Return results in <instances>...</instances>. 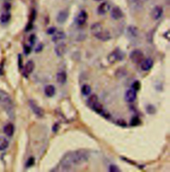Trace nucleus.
<instances>
[{
	"instance_id": "nucleus-1",
	"label": "nucleus",
	"mask_w": 170,
	"mask_h": 172,
	"mask_svg": "<svg viewBox=\"0 0 170 172\" xmlns=\"http://www.w3.org/2000/svg\"><path fill=\"white\" fill-rule=\"evenodd\" d=\"M70 153L73 165H80L88 162L90 157L89 151L85 149H77Z\"/></svg>"
},
{
	"instance_id": "nucleus-2",
	"label": "nucleus",
	"mask_w": 170,
	"mask_h": 172,
	"mask_svg": "<svg viewBox=\"0 0 170 172\" xmlns=\"http://www.w3.org/2000/svg\"><path fill=\"white\" fill-rule=\"evenodd\" d=\"M0 104L4 105L7 113H12L13 105L9 96L5 91L0 90Z\"/></svg>"
},
{
	"instance_id": "nucleus-3",
	"label": "nucleus",
	"mask_w": 170,
	"mask_h": 172,
	"mask_svg": "<svg viewBox=\"0 0 170 172\" xmlns=\"http://www.w3.org/2000/svg\"><path fill=\"white\" fill-rule=\"evenodd\" d=\"M124 57L125 55L124 52L120 50L119 48H116L108 55L107 60H108L109 63L114 64V63L117 62H120V61L124 60Z\"/></svg>"
},
{
	"instance_id": "nucleus-4",
	"label": "nucleus",
	"mask_w": 170,
	"mask_h": 172,
	"mask_svg": "<svg viewBox=\"0 0 170 172\" xmlns=\"http://www.w3.org/2000/svg\"><path fill=\"white\" fill-rule=\"evenodd\" d=\"M73 165L72 160L70 158V153L68 152L62 157L61 162H60V166H61L62 170L64 171H68L70 170Z\"/></svg>"
},
{
	"instance_id": "nucleus-5",
	"label": "nucleus",
	"mask_w": 170,
	"mask_h": 172,
	"mask_svg": "<svg viewBox=\"0 0 170 172\" xmlns=\"http://www.w3.org/2000/svg\"><path fill=\"white\" fill-rule=\"evenodd\" d=\"M130 59L136 64H139L144 60V54L139 49H134L130 54Z\"/></svg>"
},
{
	"instance_id": "nucleus-6",
	"label": "nucleus",
	"mask_w": 170,
	"mask_h": 172,
	"mask_svg": "<svg viewBox=\"0 0 170 172\" xmlns=\"http://www.w3.org/2000/svg\"><path fill=\"white\" fill-rule=\"evenodd\" d=\"M29 105L31 110H32V112H33L34 114L36 115L37 118H41L43 117L44 114H45L44 110L34 100L30 99L29 101Z\"/></svg>"
},
{
	"instance_id": "nucleus-7",
	"label": "nucleus",
	"mask_w": 170,
	"mask_h": 172,
	"mask_svg": "<svg viewBox=\"0 0 170 172\" xmlns=\"http://www.w3.org/2000/svg\"><path fill=\"white\" fill-rule=\"evenodd\" d=\"M137 98V91H135L132 88L128 89L126 90L124 95L125 101L128 103H133L136 101Z\"/></svg>"
},
{
	"instance_id": "nucleus-8",
	"label": "nucleus",
	"mask_w": 170,
	"mask_h": 172,
	"mask_svg": "<svg viewBox=\"0 0 170 172\" xmlns=\"http://www.w3.org/2000/svg\"><path fill=\"white\" fill-rule=\"evenodd\" d=\"M104 29H105L103 28L102 25L100 23H95L92 24L91 27H90V32L96 38H97L98 36L103 32Z\"/></svg>"
},
{
	"instance_id": "nucleus-9",
	"label": "nucleus",
	"mask_w": 170,
	"mask_h": 172,
	"mask_svg": "<svg viewBox=\"0 0 170 172\" xmlns=\"http://www.w3.org/2000/svg\"><path fill=\"white\" fill-rule=\"evenodd\" d=\"M153 66V61L151 58H147L146 60H144L143 62L141 63L140 68L142 71H148Z\"/></svg>"
},
{
	"instance_id": "nucleus-10",
	"label": "nucleus",
	"mask_w": 170,
	"mask_h": 172,
	"mask_svg": "<svg viewBox=\"0 0 170 172\" xmlns=\"http://www.w3.org/2000/svg\"><path fill=\"white\" fill-rule=\"evenodd\" d=\"M67 51V45L65 43H59L54 48V52L58 57H62Z\"/></svg>"
},
{
	"instance_id": "nucleus-11",
	"label": "nucleus",
	"mask_w": 170,
	"mask_h": 172,
	"mask_svg": "<svg viewBox=\"0 0 170 172\" xmlns=\"http://www.w3.org/2000/svg\"><path fill=\"white\" fill-rule=\"evenodd\" d=\"M163 14V8L160 5H157L153 8L151 13L152 18L154 20H158V19L161 18V16Z\"/></svg>"
},
{
	"instance_id": "nucleus-12",
	"label": "nucleus",
	"mask_w": 170,
	"mask_h": 172,
	"mask_svg": "<svg viewBox=\"0 0 170 172\" xmlns=\"http://www.w3.org/2000/svg\"><path fill=\"white\" fill-rule=\"evenodd\" d=\"M57 82L61 85H64L67 81V74L65 71H59L56 76Z\"/></svg>"
},
{
	"instance_id": "nucleus-13",
	"label": "nucleus",
	"mask_w": 170,
	"mask_h": 172,
	"mask_svg": "<svg viewBox=\"0 0 170 172\" xmlns=\"http://www.w3.org/2000/svg\"><path fill=\"white\" fill-rule=\"evenodd\" d=\"M68 18V12L67 10H62L57 15V21L59 24H64Z\"/></svg>"
},
{
	"instance_id": "nucleus-14",
	"label": "nucleus",
	"mask_w": 170,
	"mask_h": 172,
	"mask_svg": "<svg viewBox=\"0 0 170 172\" xmlns=\"http://www.w3.org/2000/svg\"><path fill=\"white\" fill-rule=\"evenodd\" d=\"M110 15L113 19H115V20H118V19H121L123 17V12L119 7H115L114 8H112Z\"/></svg>"
},
{
	"instance_id": "nucleus-15",
	"label": "nucleus",
	"mask_w": 170,
	"mask_h": 172,
	"mask_svg": "<svg viewBox=\"0 0 170 172\" xmlns=\"http://www.w3.org/2000/svg\"><path fill=\"white\" fill-rule=\"evenodd\" d=\"M127 34L130 38H136L139 35V29L134 26H130L127 28Z\"/></svg>"
},
{
	"instance_id": "nucleus-16",
	"label": "nucleus",
	"mask_w": 170,
	"mask_h": 172,
	"mask_svg": "<svg viewBox=\"0 0 170 172\" xmlns=\"http://www.w3.org/2000/svg\"><path fill=\"white\" fill-rule=\"evenodd\" d=\"M44 93H45V96L48 98H52L56 93V89L55 87L53 85H46L45 88H44Z\"/></svg>"
},
{
	"instance_id": "nucleus-17",
	"label": "nucleus",
	"mask_w": 170,
	"mask_h": 172,
	"mask_svg": "<svg viewBox=\"0 0 170 172\" xmlns=\"http://www.w3.org/2000/svg\"><path fill=\"white\" fill-rule=\"evenodd\" d=\"M110 9V5L108 4V2H103L98 7L97 12L98 13V14L100 15H105V13Z\"/></svg>"
},
{
	"instance_id": "nucleus-18",
	"label": "nucleus",
	"mask_w": 170,
	"mask_h": 172,
	"mask_svg": "<svg viewBox=\"0 0 170 172\" xmlns=\"http://www.w3.org/2000/svg\"><path fill=\"white\" fill-rule=\"evenodd\" d=\"M88 18V15L85 11H81V12L78 13L76 18V23L79 26H82L83 25L85 22H86Z\"/></svg>"
},
{
	"instance_id": "nucleus-19",
	"label": "nucleus",
	"mask_w": 170,
	"mask_h": 172,
	"mask_svg": "<svg viewBox=\"0 0 170 172\" xmlns=\"http://www.w3.org/2000/svg\"><path fill=\"white\" fill-rule=\"evenodd\" d=\"M35 67V63L33 62V61H32V60L28 61L25 64V69H24L25 74L27 75V74H31L32 72L34 71Z\"/></svg>"
},
{
	"instance_id": "nucleus-20",
	"label": "nucleus",
	"mask_w": 170,
	"mask_h": 172,
	"mask_svg": "<svg viewBox=\"0 0 170 172\" xmlns=\"http://www.w3.org/2000/svg\"><path fill=\"white\" fill-rule=\"evenodd\" d=\"M98 40H99L102 41H109L111 39L110 33L109 32L108 30L104 29L103 32L97 37Z\"/></svg>"
},
{
	"instance_id": "nucleus-21",
	"label": "nucleus",
	"mask_w": 170,
	"mask_h": 172,
	"mask_svg": "<svg viewBox=\"0 0 170 172\" xmlns=\"http://www.w3.org/2000/svg\"><path fill=\"white\" fill-rule=\"evenodd\" d=\"M14 126L12 123H7L4 127V132L9 137L13 136V134H14Z\"/></svg>"
},
{
	"instance_id": "nucleus-22",
	"label": "nucleus",
	"mask_w": 170,
	"mask_h": 172,
	"mask_svg": "<svg viewBox=\"0 0 170 172\" xmlns=\"http://www.w3.org/2000/svg\"><path fill=\"white\" fill-rule=\"evenodd\" d=\"M65 38H66V34L63 32L61 31L56 32L53 34V37H52V41H53V42H57V41L64 40Z\"/></svg>"
},
{
	"instance_id": "nucleus-23",
	"label": "nucleus",
	"mask_w": 170,
	"mask_h": 172,
	"mask_svg": "<svg viewBox=\"0 0 170 172\" xmlns=\"http://www.w3.org/2000/svg\"><path fill=\"white\" fill-rule=\"evenodd\" d=\"M98 101V98L96 94H92L87 99V105L89 107L92 108V107Z\"/></svg>"
},
{
	"instance_id": "nucleus-24",
	"label": "nucleus",
	"mask_w": 170,
	"mask_h": 172,
	"mask_svg": "<svg viewBox=\"0 0 170 172\" xmlns=\"http://www.w3.org/2000/svg\"><path fill=\"white\" fill-rule=\"evenodd\" d=\"M92 109L94 110L96 113H97L100 115H102V113L105 112V110H104L102 105L100 104L98 101L93 105L92 107Z\"/></svg>"
},
{
	"instance_id": "nucleus-25",
	"label": "nucleus",
	"mask_w": 170,
	"mask_h": 172,
	"mask_svg": "<svg viewBox=\"0 0 170 172\" xmlns=\"http://www.w3.org/2000/svg\"><path fill=\"white\" fill-rule=\"evenodd\" d=\"M9 146V142L6 138L0 137V151L5 150Z\"/></svg>"
},
{
	"instance_id": "nucleus-26",
	"label": "nucleus",
	"mask_w": 170,
	"mask_h": 172,
	"mask_svg": "<svg viewBox=\"0 0 170 172\" xmlns=\"http://www.w3.org/2000/svg\"><path fill=\"white\" fill-rule=\"evenodd\" d=\"M91 87L88 84H84L81 87V93L84 96H89L90 93H91Z\"/></svg>"
},
{
	"instance_id": "nucleus-27",
	"label": "nucleus",
	"mask_w": 170,
	"mask_h": 172,
	"mask_svg": "<svg viewBox=\"0 0 170 172\" xmlns=\"http://www.w3.org/2000/svg\"><path fill=\"white\" fill-rule=\"evenodd\" d=\"M10 19H11V14L8 12L2 13L1 16H0V21L3 24L7 23V22L10 20Z\"/></svg>"
},
{
	"instance_id": "nucleus-28",
	"label": "nucleus",
	"mask_w": 170,
	"mask_h": 172,
	"mask_svg": "<svg viewBox=\"0 0 170 172\" xmlns=\"http://www.w3.org/2000/svg\"><path fill=\"white\" fill-rule=\"evenodd\" d=\"M127 74V71L124 68H119L116 71V73H115V76H116L118 78H122V77H124Z\"/></svg>"
},
{
	"instance_id": "nucleus-29",
	"label": "nucleus",
	"mask_w": 170,
	"mask_h": 172,
	"mask_svg": "<svg viewBox=\"0 0 170 172\" xmlns=\"http://www.w3.org/2000/svg\"><path fill=\"white\" fill-rule=\"evenodd\" d=\"M146 111L147 114L154 115L156 112H157V110H156L155 105H153L152 104H148L146 107Z\"/></svg>"
},
{
	"instance_id": "nucleus-30",
	"label": "nucleus",
	"mask_w": 170,
	"mask_h": 172,
	"mask_svg": "<svg viewBox=\"0 0 170 172\" xmlns=\"http://www.w3.org/2000/svg\"><path fill=\"white\" fill-rule=\"evenodd\" d=\"M141 123V120L139 118L138 116H134L131 119V120L130 121V125L131 126L135 127V126H138L139 124Z\"/></svg>"
},
{
	"instance_id": "nucleus-31",
	"label": "nucleus",
	"mask_w": 170,
	"mask_h": 172,
	"mask_svg": "<svg viewBox=\"0 0 170 172\" xmlns=\"http://www.w3.org/2000/svg\"><path fill=\"white\" fill-rule=\"evenodd\" d=\"M35 163V159L33 157H30L28 160H27V162L25 163V167L27 168H29L33 166Z\"/></svg>"
},
{
	"instance_id": "nucleus-32",
	"label": "nucleus",
	"mask_w": 170,
	"mask_h": 172,
	"mask_svg": "<svg viewBox=\"0 0 170 172\" xmlns=\"http://www.w3.org/2000/svg\"><path fill=\"white\" fill-rule=\"evenodd\" d=\"M131 88L134 89V90L136 91H139L141 88V83L139 82L138 80H136V81L132 83V84H131Z\"/></svg>"
},
{
	"instance_id": "nucleus-33",
	"label": "nucleus",
	"mask_w": 170,
	"mask_h": 172,
	"mask_svg": "<svg viewBox=\"0 0 170 172\" xmlns=\"http://www.w3.org/2000/svg\"><path fill=\"white\" fill-rule=\"evenodd\" d=\"M109 171L110 172H120L121 170L115 164H110L109 166Z\"/></svg>"
},
{
	"instance_id": "nucleus-34",
	"label": "nucleus",
	"mask_w": 170,
	"mask_h": 172,
	"mask_svg": "<svg viewBox=\"0 0 170 172\" xmlns=\"http://www.w3.org/2000/svg\"><path fill=\"white\" fill-rule=\"evenodd\" d=\"M116 124L118 126H119L120 127H126L127 126V123L124 120H122V119H120V120H118L116 121Z\"/></svg>"
},
{
	"instance_id": "nucleus-35",
	"label": "nucleus",
	"mask_w": 170,
	"mask_h": 172,
	"mask_svg": "<svg viewBox=\"0 0 170 172\" xmlns=\"http://www.w3.org/2000/svg\"><path fill=\"white\" fill-rule=\"evenodd\" d=\"M18 66L20 69H22L23 68V59H22V56L21 54L18 55Z\"/></svg>"
},
{
	"instance_id": "nucleus-36",
	"label": "nucleus",
	"mask_w": 170,
	"mask_h": 172,
	"mask_svg": "<svg viewBox=\"0 0 170 172\" xmlns=\"http://www.w3.org/2000/svg\"><path fill=\"white\" fill-rule=\"evenodd\" d=\"M57 32V29L55 27H51L48 28V29L46 30V34L49 35H53L54 33Z\"/></svg>"
},
{
	"instance_id": "nucleus-37",
	"label": "nucleus",
	"mask_w": 170,
	"mask_h": 172,
	"mask_svg": "<svg viewBox=\"0 0 170 172\" xmlns=\"http://www.w3.org/2000/svg\"><path fill=\"white\" fill-rule=\"evenodd\" d=\"M23 51L25 55H29L31 51V48L29 46H25L23 48Z\"/></svg>"
},
{
	"instance_id": "nucleus-38",
	"label": "nucleus",
	"mask_w": 170,
	"mask_h": 172,
	"mask_svg": "<svg viewBox=\"0 0 170 172\" xmlns=\"http://www.w3.org/2000/svg\"><path fill=\"white\" fill-rule=\"evenodd\" d=\"M59 129V125L58 123H54L53 127H52V131H53V132L54 133H57V132H58V130Z\"/></svg>"
},
{
	"instance_id": "nucleus-39",
	"label": "nucleus",
	"mask_w": 170,
	"mask_h": 172,
	"mask_svg": "<svg viewBox=\"0 0 170 172\" xmlns=\"http://www.w3.org/2000/svg\"><path fill=\"white\" fill-rule=\"evenodd\" d=\"M35 40H36V37H35V35H31V36H30L29 41L32 46L33 45L34 43L35 42Z\"/></svg>"
},
{
	"instance_id": "nucleus-40",
	"label": "nucleus",
	"mask_w": 170,
	"mask_h": 172,
	"mask_svg": "<svg viewBox=\"0 0 170 172\" xmlns=\"http://www.w3.org/2000/svg\"><path fill=\"white\" fill-rule=\"evenodd\" d=\"M43 48V46L42 45V44H39V45L38 46V47H37V48L35 49V52L38 53V52L41 51Z\"/></svg>"
},
{
	"instance_id": "nucleus-41",
	"label": "nucleus",
	"mask_w": 170,
	"mask_h": 172,
	"mask_svg": "<svg viewBox=\"0 0 170 172\" xmlns=\"http://www.w3.org/2000/svg\"><path fill=\"white\" fill-rule=\"evenodd\" d=\"M33 28V24L32 23H29V24L27 25L26 26V28H25V31L26 32H29Z\"/></svg>"
},
{
	"instance_id": "nucleus-42",
	"label": "nucleus",
	"mask_w": 170,
	"mask_h": 172,
	"mask_svg": "<svg viewBox=\"0 0 170 172\" xmlns=\"http://www.w3.org/2000/svg\"><path fill=\"white\" fill-rule=\"evenodd\" d=\"M121 159L123 160V161H125V162H126L127 163H131V164H136L135 163H134L133 161H131L130 160H129V159H127V158H125V157H121Z\"/></svg>"
},
{
	"instance_id": "nucleus-43",
	"label": "nucleus",
	"mask_w": 170,
	"mask_h": 172,
	"mask_svg": "<svg viewBox=\"0 0 170 172\" xmlns=\"http://www.w3.org/2000/svg\"><path fill=\"white\" fill-rule=\"evenodd\" d=\"M10 8H11V5L9 4H8V3H7V4H5L4 5V9L6 10V12H8L10 10Z\"/></svg>"
},
{
	"instance_id": "nucleus-44",
	"label": "nucleus",
	"mask_w": 170,
	"mask_h": 172,
	"mask_svg": "<svg viewBox=\"0 0 170 172\" xmlns=\"http://www.w3.org/2000/svg\"><path fill=\"white\" fill-rule=\"evenodd\" d=\"M3 71H4V63H1L0 64V76H2L4 74Z\"/></svg>"
},
{
	"instance_id": "nucleus-45",
	"label": "nucleus",
	"mask_w": 170,
	"mask_h": 172,
	"mask_svg": "<svg viewBox=\"0 0 170 172\" xmlns=\"http://www.w3.org/2000/svg\"><path fill=\"white\" fill-rule=\"evenodd\" d=\"M164 35H165V37L166 38L168 39V40H169V32H166L165 34H164Z\"/></svg>"
},
{
	"instance_id": "nucleus-46",
	"label": "nucleus",
	"mask_w": 170,
	"mask_h": 172,
	"mask_svg": "<svg viewBox=\"0 0 170 172\" xmlns=\"http://www.w3.org/2000/svg\"><path fill=\"white\" fill-rule=\"evenodd\" d=\"M130 1L131 2H137V1H138L139 0H130Z\"/></svg>"
},
{
	"instance_id": "nucleus-47",
	"label": "nucleus",
	"mask_w": 170,
	"mask_h": 172,
	"mask_svg": "<svg viewBox=\"0 0 170 172\" xmlns=\"http://www.w3.org/2000/svg\"><path fill=\"white\" fill-rule=\"evenodd\" d=\"M95 1H102V0H95Z\"/></svg>"
}]
</instances>
